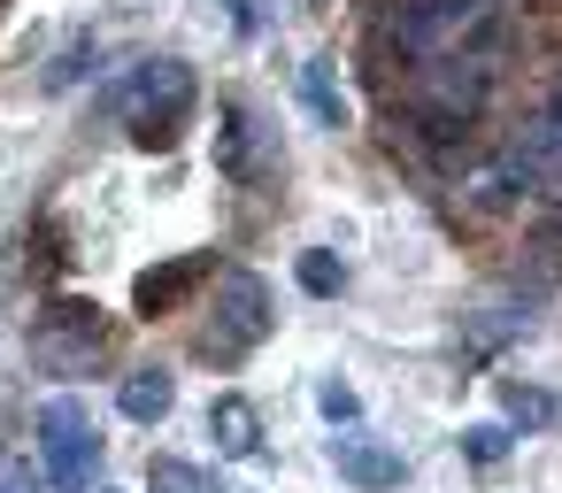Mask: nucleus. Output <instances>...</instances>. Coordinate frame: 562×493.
<instances>
[{"label":"nucleus","instance_id":"nucleus-12","mask_svg":"<svg viewBox=\"0 0 562 493\" xmlns=\"http://www.w3.org/2000/svg\"><path fill=\"white\" fill-rule=\"evenodd\" d=\"M316 408H324V416H331V424H347V416H355V408H362V401H355V385H339V378H331V385H324V393H316Z\"/></svg>","mask_w":562,"mask_h":493},{"label":"nucleus","instance_id":"nucleus-8","mask_svg":"<svg viewBox=\"0 0 562 493\" xmlns=\"http://www.w3.org/2000/svg\"><path fill=\"white\" fill-rule=\"evenodd\" d=\"M193 278H201V262H170V270H147V278L132 285V301H139V309H170V301H178V293H186Z\"/></svg>","mask_w":562,"mask_h":493},{"label":"nucleus","instance_id":"nucleus-7","mask_svg":"<svg viewBox=\"0 0 562 493\" xmlns=\"http://www.w3.org/2000/svg\"><path fill=\"white\" fill-rule=\"evenodd\" d=\"M209 432H216L224 455H255V447H262V416H255V401H239V393H216Z\"/></svg>","mask_w":562,"mask_h":493},{"label":"nucleus","instance_id":"nucleus-13","mask_svg":"<svg viewBox=\"0 0 562 493\" xmlns=\"http://www.w3.org/2000/svg\"><path fill=\"white\" fill-rule=\"evenodd\" d=\"M462 439H470V455H477V462L508 455V432H501V424H477V432H462Z\"/></svg>","mask_w":562,"mask_h":493},{"label":"nucleus","instance_id":"nucleus-10","mask_svg":"<svg viewBox=\"0 0 562 493\" xmlns=\"http://www.w3.org/2000/svg\"><path fill=\"white\" fill-rule=\"evenodd\" d=\"M301 93H308V109H316L324 124H347V101L331 93V78H324V63H308V70H301Z\"/></svg>","mask_w":562,"mask_h":493},{"label":"nucleus","instance_id":"nucleus-9","mask_svg":"<svg viewBox=\"0 0 562 493\" xmlns=\"http://www.w3.org/2000/svg\"><path fill=\"white\" fill-rule=\"evenodd\" d=\"M147 493H209V478H201L193 462H178V455H155V470H147Z\"/></svg>","mask_w":562,"mask_h":493},{"label":"nucleus","instance_id":"nucleus-6","mask_svg":"<svg viewBox=\"0 0 562 493\" xmlns=\"http://www.w3.org/2000/svg\"><path fill=\"white\" fill-rule=\"evenodd\" d=\"M116 408H124L132 424H162V416L178 408V378H170V370H132L124 393H116Z\"/></svg>","mask_w":562,"mask_h":493},{"label":"nucleus","instance_id":"nucleus-5","mask_svg":"<svg viewBox=\"0 0 562 493\" xmlns=\"http://www.w3.org/2000/svg\"><path fill=\"white\" fill-rule=\"evenodd\" d=\"M331 470L355 478V485H370V493L401 485V455L393 447H370V439H331Z\"/></svg>","mask_w":562,"mask_h":493},{"label":"nucleus","instance_id":"nucleus-1","mask_svg":"<svg viewBox=\"0 0 562 493\" xmlns=\"http://www.w3.org/2000/svg\"><path fill=\"white\" fill-rule=\"evenodd\" d=\"M186 109H193V70L186 63H147V70H132L116 86V116H124V132L139 147H170Z\"/></svg>","mask_w":562,"mask_h":493},{"label":"nucleus","instance_id":"nucleus-11","mask_svg":"<svg viewBox=\"0 0 562 493\" xmlns=\"http://www.w3.org/2000/svg\"><path fill=\"white\" fill-rule=\"evenodd\" d=\"M301 285H308V293H339V262H331L324 247H308V255H301Z\"/></svg>","mask_w":562,"mask_h":493},{"label":"nucleus","instance_id":"nucleus-3","mask_svg":"<svg viewBox=\"0 0 562 493\" xmlns=\"http://www.w3.org/2000/svg\"><path fill=\"white\" fill-rule=\"evenodd\" d=\"M493 186H501V193H547V186H562V86H554V93L539 101V116L508 139Z\"/></svg>","mask_w":562,"mask_h":493},{"label":"nucleus","instance_id":"nucleus-4","mask_svg":"<svg viewBox=\"0 0 562 493\" xmlns=\"http://www.w3.org/2000/svg\"><path fill=\"white\" fill-rule=\"evenodd\" d=\"M262 332H270V293H262V278H255V270H224V309H216V324H209V355L239 362Z\"/></svg>","mask_w":562,"mask_h":493},{"label":"nucleus","instance_id":"nucleus-2","mask_svg":"<svg viewBox=\"0 0 562 493\" xmlns=\"http://www.w3.org/2000/svg\"><path fill=\"white\" fill-rule=\"evenodd\" d=\"M101 424H93V408L78 401V393H55L47 408H40V455H47V478L63 485V493H93V470H101Z\"/></svg>","mask_w":562,"mask_h":493},{"label":"nucleus","instance_id":"nucleus-14","mask_svg":"<svg viewBox=\"0 0 562 493\" xmlns=\"http://www.w3.org/2000/svg\"><path fill=\"white\" fill-rule=\"evenodd\" d=\"M0 493H24V485H16V478H0Z\"/></svg>","mask_w":562,"mask_h":493}]
</instances>
